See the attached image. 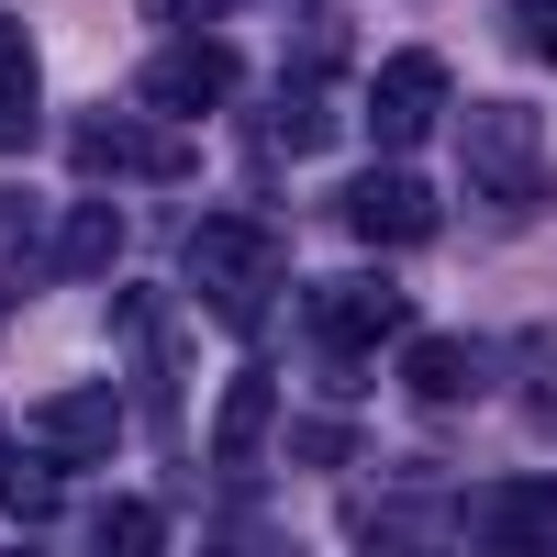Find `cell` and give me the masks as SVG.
Wrapping results in <instances>:
<instances>
[{
	"instance_id": "6da1fadb",
	"label": "cell",
	"mask_w": 557,
	"mask_h": 557,
	"mask_svg": "<svg viewBox=\"0 0 557 557\" xmlns=\"http://www.w3.org/2000/svg\"><path fill=\"white\" fill-rule=\"evenodd\" d=\"M278 278H290V246H278V223L257 212H212L190 223V290L212 323H235V335H257L268 301H278Z\"/></svg>"
},
{
	"instance_id": "7a4b0ae2",
	"label": "cell",
	"mask_w": 557,
	"mask_h": 557,
	"mask_svg": "<svg viewBox=\"0 0 557 557\" xmlns=\"http://www.w3.org/2000/svg\"><path fill=\"white\" fill-rule=\"evenodd\" d=\"M67 168L78 178H190L201 146L168 112H78L67 123Z\"/></svg>"
},
{
	"instance_id": "3957f363",
	"label": "cell",
	"mask_w": 557,
	"mask_h": 557,
	"mask_svg": "<svg viewBox=\"0 0 557 557\" xmlns=\"http://www.w3.org/2000/svg\"><path fill=\"white\" fill-rule=\"evenodd\" d=\"M457 157H469V178L502 201V212H524V201H546V146H535V112H513V101H480L469 123H457Z\"/></svg>"
},
{
	"instance_id": "277c9868",
	"label": "cell",
	"mask_w": 557,
	"mask_h": 557,
	"mask_svg": "<svg viewBox=\"0 0 557 557\" xmlns=\"http://www.w3.org/2000/svg\"><path fill=\"white\" fill-rule=\"evenodd\" d=\"M112 335H123V357H134V391H146V412L168 424V412H178V380H190V335H178L168 290H123V301H112Z\"/></svg>"
},
{
	"instance_id": "5b68a950",
	"label": "cell",
	"mask_w": 557,
	"mask_h": 557,
	"mask_svg": "<svg viewBox=\"0 0 557 557\" xmlns=\"http://www.w3.org/2000/svg\"><path fill=\"white\" fill-rule=\"evenodd\" d=\"M401 312H412V301L391 290V278H357V268H346V278H312V346L335 357V368L368 357V346H391Z\"/></svg>"
},
{
	"instance_id": "8992f818",
	"label": "cell",
	"mask_w": 557,
	"mask_h": 557,
	"mask_svg": "<svg viewBox=\"0 0 557 557\" xmlns=\"http://www.w3.org/2000/svg\"><path fill=\"white\" fill-rule=\"evenodd\" d=\"M134 101L146 112H212V101H235V45H212V34H178V45H157L146 67H134Z\"/></svg>"
},
{
	"instance_id": "52a82bcc",
	"label": "cell",
	"mask_w": 557,
	"mask_h": 557,
	"mask_svg": "<svg viewBox=\"0 0 557 557\" xmlns=\"http://www.w3.org/2000/svg\"><path fill=\"white\" fill-rule=\"evenodd\" d=\"M346 535L357 546H435L446 535V480L435 469H391L380 491H346Z\"/></svg>"
},
{
	"instance_id": "ba28073f",
	"label": "cell",
	"mask_w": 557,
	"mask_h": 557,
	"mask_svg": "<svg viewBox=\"0 0 557 557\" xmlns=\"http://www.w3.org/2000/svg\"><path fill=\"white\" fill-rule=\"evenodd\" d=\"M335 223H346V235H368V246H424L446 212H435V190H424L412 168H368V178H346V190H335Z\"/></svg>"
},
{
	"instance_id": "9c48e42d",
	"label": "cell",
	"mask_w": 557,
	"mask_h": 557,
	"mask_svg": "<svg viewBox=\"0 0 557 557\" xmlns=\"http://www.w3.org/2000/svg\"><path fill=\"white\" fill-rule=\"evenodd\" d=\"M446 123V57H424V45H401V57L368 78V134L401 157V146H424V134Z\"/></svg>"
},
{
	"instance_id": "30bf717a",
	"label": "cell",
	"mask_w": 557,
	"mask_h": 557,
	"mask_svg": "<svg viewBox=\"0 0 557 557\" xmlns=\"http://www.w3.org/2000/svg\"><path fill=\"white\" fill-rule=\"evenodd\" d=\"M34 446L57 457V469H101V457L123 446V391H101V380L89 391H45L34 401Z\"/></svg>"
},
{
	"instance_id": "8fae6325",
	"label": "cell",
	"mask_w": 557,
	"mask_h": 557,
	"mask_svg": "<svg viewBox=\"0 0 557 557\" xmlns=\"http://www.w3.org/2000/svg\"><path fill=\"white\" fill-rule=\"evenodd\" d=\"M45 134V78H34V34L0 12V157H23Z\"/></svg>"
},
{
	"instance_id": "7c38bea8",
	"label": "cell",
	"mask_w": 557,
	"mask_h": 557,
	"mask_svg": "<svg viewBox=\"0 0 557 557\" xmlns=\"http://www.w3.org/2000/svg\"><path fill=\"white\" fill-rule=\"evenodd\" d=\"M268 424H278V391H268V368H246V380L223 391V412H212V457H223V469H257Z\"/></svg>"
},
{
	"instance_id": "4fadbf2b",
	"label": "cell",
	"mask_w": 557,
	"mask_h": 557,
	"mask_svg": "<svg viewBox=\"0 0 557 557\" xmlns=\"http://www.w3.org/2000/svg\"><path fill=\"white\" fill-rule=\"evenodd\" d=\"M112 257H123V212H112V201H78V212L57 223V246H45L57 278H101Z\"/></svg>"
},
{
	"instance_id": "5bb4252c",
	"label": "cell",
	"mask_w": 557,
	"mask_h": 557,
	"mask_svg": "<svg viewBox=\"0 0 557 557\" xmlns=\"http://www.w3.org/2000/svg\"><path fill=\"white\" fill-rule=\"evenodd\" d=\"M469 380H480V357L457 346V335H412V346H401V391H412V401L446 412V401H469Z\"/></svg>"
},
{
	"instance_id": "9a60e30c",
	"label": "cell",
	"mask_w": 557,
	"mask_h": 557,
	"mask_svg": "<svg viewBox=\"0 0 557 557\" xmlns=\"http://www.w3.org/2000/svg\"><path fill=\"white\" fill-rule=\"evenodd\" d=\"M89 557H168V513L157 502H101L89 513Z\"/></svg>"
},
{
	"instance_id": "2e32d148",
	"label": "cell",
	"mask_w": 557,
	"mask_h": 557,
	"mask_svg": "<svg viewBox=\"0 0 557 557\" xmlns=\"http://www.w3.org/2000/svg\"><path fill=\"white\" fill-rule=\"evenodd\" d=\"M0 502H12L23 524H45V513H57V502H67L57 457H45V446H12V457H0Z\"/></svg>"
},
{
	"instance_id": "e0dca14e",
	"label": "cell",
	"mask_w": 557,
	"mask_h": 557,
	"mask_svg": "<svg viewBox=\"0 0 557 557\" xmlns=\"http://www.w3.org/2000/svg\"><path fill=\"white\" fill-rule=\"evenodd\" d=\"M524 424L557 435V346H524Z\"/></svg>"
},
{
	"instance_id": "ac0fdd59",
	"label": "cell",
	"mask_w": 557,
	"mask_h": 557,
	"mask_svg": "<svg viewBox=\"0 0 557 557\" xmlns=\"http://www.w3.org/2000/svg\"><path fill=\"white\" fill-rule=\"evenodd\" d=\"M513 45L557 67V0H513Z\"/></svg>"
},
{
	"instance_id": "d6986e66",
	"label": "cell",
	"mask_w": 557,
	"mask_h": 557,
	"mask_svg": "<svg viewBox=\"0 0 557 557\" xmlns=\"http://www.w3.org/2000/svg\"><path fill=\"white\" fill-rule=\"evenodd\" d=\"M235 0H146V23H168V34H201V23H223Z\"/></svg>"
},
{
	"instance_id": "ffe728a7",
	"label": "cell",
	"mask_w": 557,
	"mask_h": 557,
	"mask_svg": "<svg viewBox=\"0 0 557 557\" xmlns=\"http://www.w3.org/2000/svg\"><path fill=\"white\" fill-rule=\"evenodd\" d=\"M290 457H301V469H335V457H346V424H290Z\"/></svg>"
},
{
	"instance_id": "44dd1931",
	"label": "cell",
	"mask_w": 557,
	"mask_h": 557,
	"mask_svg": "<svg viewBox=\"0 0 557 557\" xmlns=\"http://www.w3.org/2000/svg\"><path fill=\"white\" fill-rule=\"evenodd\" d=\"M0 246H12V257L34 246V201H23V190H0Z\"/></svg>"
},
{
	"instance_id": "7402d4cb",
	"label": "cell",
	"mask_w": 557,
	"mask_h": 557,
	"mask_svg": "<svg viewBox=\"0 0 557 557\" xmlns=\"http://www.w3.org/2000/svg\"><path fill=\"white\" fill-rule=\"evenodd\" d=\"M212 557H290V535H223Z\"/></svg>"
},
{
	"instance_id": "603a6c76",
	"label": "cell",
	"mask_w": 557,
	"mask_h": 557,
	"mask_svg": "<svg viewBox=\"0 0 557 557\" xmlns=\"http://www.w3.org/2000/svg\"><path fill=\"white\" fill-rule=\"evenodd\" d=\"M23 557H34V546H23Z\"/></svg>"
}]
</instances>
